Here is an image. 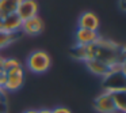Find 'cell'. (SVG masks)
<instances>
[{"label": "cell", "instance_id": "19", "mask_svg": "<svg viewBox=\"0 0 126 113\" xmlns=\"http://www.w3.org/2000/svg\"><path fill=\"white\" fill-rule=\"evenodd\" d=\"M3 61H4V57L0 56V69H3Z\"/></svg>", "mask_w": 126, "mask_h": 113}, {"label": "cell", "instance_id": "20", "mask_svg": "<svg viewBox=\"0 0 126 113\" xmlns=\"http://www.w3.org/2000/svg\"><path fill=\"white\" fill-rule=\"evenodd\" d=\"M1 27H3V18L0 17V30H1Z\"/></svg>", "mask_w": 126, "mask_h": 113}, {"label": "cell", "instance_id": "17", "mask_svg": "<svg viewBox=\"0 0 126 113\" xmlns=\"http://www.w3.org/2000/svg\"><path fill=\"white\" fill-rule=\"evenodd\" d=\"M3 101H4V91L0 90V102H3Z\"/></svg>", "mask_w": 126, "mask_h": 113}, {"label": "cell", "instance_id": "8", "mask_svg": "<svg viewBox=\"0 0 126 113\" xmlns=\"http://www.w3.org/2000/svg\"><path fill=\"white\" fill-rule=\"evenodd\" d=\"M1 30L11 33V34H18V31L22 30V21L19 19V17L16 14L8 15V17L3 18V27H1Z\"/></svg>", "mask_w": 126, "mask_h": 113}, {"label": "cell", "instance_id": "2", "mask_svg": "<svg viewBox=\"0 0 126 113\" xmlns=\"http://www.w3.org/2000/svg\"><path fill=\"white\" fill-rule=\"evenodd\" d=\"M94 109L98 113H117V106L114 104L111 93L103 91L94 99Z\"/></svg>", "mask_w": 126, "mask_h": 113}, {"label": "cell", "instance_id": "15", "mask_svg": "<svg viewBox=\"0 0 126 113\" xmlns=\"http://www.w3.org/2000/svg\"><path fill=\"white\" fill-rule=\"evenodd\" d=\"M52 113H72V112L65 106H57L54 109H52Z\"/></svg>", "mask_w": 126, "mask_h": 113}, {"label": "cell", "instance_id": "16", "mask_svg": "<svg viewBox=\"0 0 126 113\" xmlns=\"http://www.w3.org/2000/svg\"><path fill=\"white\" fill-rule=\"evenodd\" d=\"M38 113H52V109H39Z\"/></svg>", "mask_w": 126, "mask_h": 113}, {"label": "cell", "instance_id": "18", "mask_svg": "<svg viewBox=\"0 0 126 113\" xmlns=\"http://www.w3.org/2000/svg\"><path fill=\"white\" fill-rule=\"evenodd\" d=\"M23 113H38V110L37 109H29V110H26V112H23Z\"/></svg>", "mask_w": 126, "mask_h": 113}, {"label": "cell", "instance_id": "7", "mask_svg": "<svg viewBox=\"0 0 126 113\" xmlns=\"http://www.w3.org/2000/svg\"><path fill=\"white\" fill-rule=\"evenodd\" d=\"M84 64L91 74L96 75V76H103V78L106 76V75L111 71L112 67H114V66H109L107 63H104V61H102V60H98V59L88 60V61H85Z\"/></svg>", "mask_w": 126, "mask_h": 113}, {"label": "cell", "instance_id": "6", "mask_svg": "<svg viewBox=\"0 0 126 113\" xmlns=\"http://www.w3.org/2000/svg\"><path fill=\"white\" fill-rule=\"evenodd\" d=\"M44 27H45L44 21L37 15V17L22 22V30L20 31H23L27 36H39L44 31Z\"/></svg>", "mask_w": 126, "mask_h": 113}, {"label": "cell", "instance_id": "11", "mask_svg": "<svg viewBox=\"0 0 126 113\" xmlns=\"http://www.w3.org/2000/svg\"><path fill=\"white\" fill-rule=\"evenodd\" d=\"M22 0H0V17L6 18L15 14Z\"/></svg>", "mask_w": 126, "mask_h": 113}, {"label": "cell", "instance_id": "5", "mask_svg": "<svg viewBox=\"0 0 126 113\" xmlns=\"http://www.w3.org/2000/svg\"><path fill=\"white\" fill-rule=\"evenodd\" d=\"M99 25H100V21H99L98 15L92 11H85L83 12L79 17V21H77V27L81 29H87V30H94L98 31Z\"/></svg>", "mask_w": 126, "mask_h": 113}, {"label": "cell", "instance_id": "12", "mask_svg": "<svg viewBox=\"0 0 126 113\" xmlns=\"http://www.w3.org/2000/svg\"><path fill=\"white\" fill-rule=\"evenodd\" d=\"M16 38H18V34H11V33L0 30V50L10 46L11 44H14L16 41Z\"/></svg>", "mask_w": 126, "mask_h": 113}, {"label": "cell", "instance_id": "3", "mask_svg": "<svg viewBox=\"0 0 126 113\" xmlns=\"http://www.w3.org/2000/svg\"><path fill=\"white\" fill-rule=\"evenodd\" d=\"M38 10H39V6L37 0H22L15 14L19 17V19L22 22H25V21L30 19V18L37 17Z\"/></svg>", "mask_w": 126, "mask_h": 113}, {"label": "cell", "instance_id": "9", "mask_svg": "<svg viewBox=\"0 0 126 113\" xmlns=\"http://www.w3.org/2000/svg\"><path fill=\"white\" fill-rule=\"evenodd\" d=\"M25 83V72L22 74H12L7 75L4 91H18Z\"/></svg>", "mask_w": 126, "mask_h": 113}, {"label": "cell", "instance_id": "10", "mask_svg": "<svg viewBox=\"0 0 126 113\" xmlns=\"http://www.w3.org/2000/svg\"><path fill=\"white\" fill-rule=\"evenodd\" d=\"M3 71L6 72L7 75H12V74H22L25 72L22 64L18 59H14V57H4V61H3Z\"/></svg>", "mask_w": 126, "mask_h": 113}, {"label": "cell", "instance_id": "14", "mask_svg": "<svg viewBox=\"0 0 126 113\" xmlns=\"http://www.w3.org/2000/svg\"><path fill=\"white\" fill-rule=\"evenodd\" d=\"M6 80H7V74L3 69H0V90L3 91H4V86H6Z\"/></svg>", "mask_w": 126, "mask_h": 113}, {"label": "cell", "instance_id": "4", "mask_svg": "<svg viewBox=\"0 0 126 113\" xmlns=\"http://www.w3.org/2000/svg\"><path fill=\"white\" fill-rule=\"evenodd\" d=\"M99 38H100V34H99L98 31L87 30V29H81V27H77L76 29V33H75L76 45H80V46L96 44Z\"/></svg>", "mask_w": 126, "mask_h": 113}, {"label": "cell", "instance_id": "13", "mask_svg": "<svg viewBox=\"0 0 126 113\" xmlns=\"http://www.w3.org/2000/svg\"><path fill=\"white\" fill-rule=\"evenodd\" d=\"M114 104L117 106L118 112H125V102H126V91H118V93H111Z\"/></svg>", "mask_w": 126, "mask_h": 113}, {"label": "cell", "instance_id": "1", "mask_svg": "<svg viewBox=\"0 0 126 113\" xmlns=\"http://www.w3.org/2000/svg\"><path fill=\"white\" fill-rule=\"evenodd\" d=\"M27 68L34 74H45L52 66V59L46 50H34L27 57Z\"/></svg>", "mask_w": 126, "mask_h": 113}]
</instances>
